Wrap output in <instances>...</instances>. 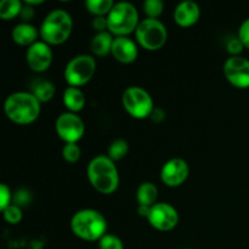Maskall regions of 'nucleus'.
I'll return each mask as SVG.
<instances>
[{"label": "nucleus", "mask_w": 249, "mask_h": 249, "mask_svg": "<svg viewBox=\"0 0 249 249\" xmlns=\"http://www.w3.org/2000/svg\"><path fill=\"white\" fill-rule=\"evenodd\" d=\"M2 215H4V219L6 223L18 224L22 220V209L19 206L11 204L5 211H2Z\"/></svg>", "instance_id": "nucleus-27"}, {"label": "nucleus", "mask_w": 249, "mask_h": 249, "mask_svg": "<svg viewBox=\"0 0 249 249\" xmlns=\"http://www.w3.org/2000/svg\"><path fill=\"white\" fill-rule=\"evenodd\" d=\"M199 16H201V10H199L198 4L191 0L179 2L174 10V21L177 22L178 26L184 27V28L197 23Z\"/></svg>", "instance_id": "nucleus-15"}, {"label": "nucleus", "mask_w": 249, "mask_h": 249, "mask_svg": "<svg viewBox=\"0 0 249 249\" xmlns=\"http://www.w3.org/2000/svg\"><path fill=\"white\" fill-rule=\"evenodd\" d=\"M73 29L72 16L63 9H55L46 15L39 28L41 40L49 45H60L68 40Z\"/></svg>", "instance_id": "nucleus-4"}, {"label": "nucleus", "mask_w": 249, "mask_h": 249, "mask_svg": "<svg viewBox=\"0 0 249 249\" xmlns=\"http://www.w3.org/2000/svg\"><path fill=\"white\" fill-rule=\"evenodd\" d=\"M71 230L80 240L95 242L107 233V220L95 209H82L71 219Z\"/></svg>", "instance_id": "nucleus-3"}, {"label": "nucleus", "mask_w": 249, "mask_h": 249, "mask_svg": "<svg viewBox=\"0 0 249 249\" xmlns=\"http://www.w3.org/2000/svg\"><path fill=\"white\" fill-rule=\"evenodd\" d=\"M190 174L189 164L182 158H172L163 164L160 169V179L169 187H178L184 184Z\"/></svg>", "instance_id": "nucleus-12"}, {"label": "nucleus", "mask_w": 249, "mask_h": 249, "mask_svg": "<svg viewBox=\"0 0 249 249\" xmlns=\"http://www.w3.org/2000/svg\"><path fill=\"white\" fill-rule=\"evenodd\" d=\"M40 102L32 92L17 91L9 95L4 102V112L7 118L16 124H32L40 116Z\"/></svg>", "instance_id": "nucleus-1"}, {"label": "nucleus", "mask_w": 249, "mask_h": 249, "mask_svg": "<svg viewBox=\"0 0 249 249\" xmlns=\"http://www.w3.org/2000/svg\"><path fill=\"white\" fill-rule=\"evenodd\" d=\"M24 5L19 0H2L0 2V18L4 21L15 18L21 15Z\"/></svg>", "instance_id": "nucleus-21"}, {"label": "nucleus", "mask_w": 249, "mask_h": 249, "mask_svg": "<svg viewBox=\"0 0 249 249\" xmlns=\"http://www.w3.org/2000/svg\"><path fill=\"white\" fill-rule=\"evenodd\" d=\"M100 249H124V245L122 240L117 236L106 233L101 240L99 241Z\"/></svg>", "instance_id": "nucleus-26"}, {"label": "nucleus", "mask_w": 249, "mask_h": 249, "mask_svg": "<svg viewBox=\"0 0 249 249\" xmlns=\"http://www.w3.org/2000/svg\"><path fill=\"white\" fill-rule=\"evenodd\" d=\"M129 152V145L125 140L123 139H117L109 145L108 147V157L111 158L113 162L116 160H121L128 155Z\"/></svg>", "instance_id": "nucleus-23"}, {"label": "nucleus", "mask_w": 249, "mask_h": 249, "mask_svg": "<svg viewBox=\"0 0 249 249\" xmlns=\"http://www.w3.org/2000/svg\"><path fill=\"white\" fill-rule=\"evenodd\" d=\"M158 189L153 182H142L136 190V199L141 206L152 207L157 203Z\"/></svg>", "instance_id": "nucleus-19"}, {"label": "nucleus", "mask_w": 249, "mask_h": 249, "mask_svg": "<svg viewBox=\"0 0 249 249\" xmlns=\"http://www.w3.org/2000/svg\"><path fill=\"white\" fill-rule=\"evenodd\" d=\"M147 220L156 230L170 231L179 223V214L172 204L160 202L151 207Z\"/></svg>", "instance_id": "nucleus-10"}, {"label": "nucleus", "mask_w": 249, "mask_h": 249, "mask_svg": "<svg viewBox=\"0 0 249 249\" xmlns=\"http://www.w3.org/2000/svg\"><path fill=\"white\" fill-rule=\"evenodd\" d=\"M164 10V2L162 0H146L143 2V12L147 18L158 19Z\"/></svg>", "instance_id": "nucleus-24"}, {"label": "nucleus", "mask_w": 249, "mask_h": 249, "mask_svg": "<svg viewBox=\"0 0 249 249\" xmlns=\"http://www.w3.org/2000/svg\"><path fill=\"white\" fill-rule=\"evenodd\" d=\"M9 206H11V191L7 185H0V211H5Z\"/></svg>", "instance_id": "nucleus-28"}, {"label": "nucleus", "mask_w": 249, "mask_h": 249, "mask_svg": "<svg viewBox=\"0 0 249 249\" xmlns=\"http://www.w3.org/2000/svg\"><path fill=\"white\" fill-rule=\"evenodd\" d=\"M238 39L242 41L243 46L249 49V18L243 21L238 29Z\"/></svg>", "instance_id": "nucleus-30"}, {"label": "nucleus", "mask_w": 249, "mask_h": 249, "mask_svg": "<svg viewBox=\"0 0 249 249\" xmlns=\"http://www.w3.org/2000/svg\"><path fill=\"white\" fill-rule=\"evenodd\" d=\"M113 40L114 38L108 31L96 33L91 40V51L94 55L100 56V57L107 56L111 53Z\"/></svg>", "instance_id": "nucleus-18"}, {"label": "nucleus", "mask_w": 249, "mask_h": 249, "mask_svg": "<svg viewBox=\"0 0 249 249\" xmlns=\"http://www.w3.org/2000/svg\"><path fill=\"white\" fill-rule=\"evenodd\" d=\"M19 16L23 18L24 22H28L29 19L33 18V16H34L33 7L29 6V5H27V4H24L23 10H22V12H21V15H19Z\"/></svg>", "instance_id": "nucleus-32"}, {"label": "nucleus", "mask_w": 249, "mask_h": 249, "mask_svg": "<svg viewBox=\"0 0 249 249\" xmlns=\"http://www.w3.org/2000/svg\"><path fill=\"white\" fill-rule=\"evenodd\" d=\"M39 31L31 24L29 22H22L18 23L17 26H15V28L12 29V39H14L15 43L17 45L21 46H31L34 43H36V39H38Z\"/></svg>", "instance_id": "nucleus-16"}, {"label": "nucleus", "mask_w": 249, "mask_h": 249, "mask_svg": "<svg viewBox=\"0 0 249 249\" xmlns=\"http://www.w3.org/2000/svg\"><path fill=\"white\" fill-rule=\"evenodd\" d=\"M150 209H151V207L141 206V204H139V207H138V213L140 214L141 216H143V218L147 219L148 213H150Z\"/></svg>", "instance_id": "nucleus-33"}, {"label": "nucleus", "mask_w": 249, "mask_h": 249, "mask_svg": "<svg viewBox=\"0 0 249 249\" xmlns=\"http://www.w3.org/2000/svg\"><path fill=\"white\" fill-rule=\"evenodd\" d=\"M124 109L136 119H143L155 111V105L151 95L140 87H129L122 95Z\"/></svg>", "instance_id": "nucleus-7"}, {"label": "nucleus", "mask_w": 249, "mask_h": 249, "mask_svg": "<svg viewBox=\"0 0 249 249\" xmlns=\"http://www.w3.org/2000/svg\"><path fill=\"white\" fill-rule=\"evenodd\" d=\"M92 28L100 33V32H106V29L108 31V23H107V17L104 16H99V17H95L92 19Z\"/></svg>", "instance_id": "nucleus-31"}, {"label": "nucleus", "mask_w": 249, "mask_h": 249, "mask_svg": "<svg viewBox=\"0 0 249 249\" xmlns=\"http://www.w3.org/2000/svg\"><path fill=\"white\" fill-rule=\"evenodd\" d=\"M96 71V61L90 55H78L67 63L65 68V79L70 87L79 88L91 80Z\"/></svg>", "instance_id": "nucleus-8"}, {"label": "nucleus", "mask_w": 249, "mask_h": 249, "mask_svg": "<svg viewBox=\"0 0 249 249\" xmlns=\"http://www.w3.org/2000/svg\"><path fill=\"white\" fill-rule=\"evenodd\" d=\"M55 129L61 140L66 143H77L84 136V122L77 113L65 112L56 119Z\"/></svg>", "instance_id": "nucleus-9"}, {"label": "nucleus", "mask_w": 249, "mask_h": 249, "mask_svg": "<svg viewBox=\"0 0 249 249\" xmlns=\"http://www.w3.org/2000/svg\"><path fill=\"white\" fill-rule=\"evenodd\" d=\"M82 151L78 143H66L62 148V157L66 162L75 163L79 160Z\"/></svg>", "instance_id": "nucleus-25"}, {"label": "nucleus", "mask_w": 249, "mask_h": 249, "mask_svg": "<svg viewBox=\"0 0 249 249\" xmlns=\"http://www.w3.org/2000/svg\"><path fill=\"white\" fill-rule=\"evenodd\" d=\"M88 179L91 186L102 195H111L119 186V173L108 156L100 155L88 165Z\"/></svg>", "instance_id": "nucleus-2"}, {"label": "nucleus", "mask_w": 249, "mask_h": 249, "mask_svg": "<svg viewBox=\"0 0 249 249\" xmlns=\"http://www.w3.org/2000/svg\"><path fill=\"white\" fill-rule=\"evenodd\" d=\"M63 104L67 107L68 112L77 113L80 112L85 106V95L79 88L68 87L63 91Z\"/></svg>", "instance_id": "nucleus-17"}, {"label": "nucleus", "mask_w": 249, "mask_h": 249, "mask_svg": "<svg viewBox=\"0 0 249 249\" xmlns=\"http://www.w3.org/2000/svg\"><path fill=\"white\" fill-rule=\"evenodd\" d=\"M107 23L112 36H126L135 32L140 23L139 12L130 2H117L107 16Z\"/></svg>", "instance_id": "nucleus-5"}, {"label": "nucleus", "mask_w": 249, "mask_h": 249, "mask_svg": "<svg viewBox=\"0 0 249 249\" xmlns=\"http://www.w3.org/2000/svg\"><path fill=\"white\" fill-rule=\"evenodd\" d=\"M224 75L238 89L249 88V60L242 56H231L224 63Z\"/></svg>", "instance_id": "nucleus-11"}, {"label": "nucleus", "mask_w": 249, "mask_h": 249, "mask_svg": "<svg viewBox=\"0 0 249 249\" xmlns=\"http://www.w3.org/2000/svg\"><path fill=\"white\" fill-rule=\"evenodd\" d=\"M26 61L33 72H45L53 63V50L50 45L43 40L34 43L27 49Z\"/></svg>", "instance_id": "nucleus-13"}, {"label": "nucleus", "mask_w": 249, "mask_h": 249, "mask_svg": "<svg viewBox=\"0 0 249 249\" xmlns=\"http://www.w3.org/2000/svg\"><path fill=\"white\" fill-rule=\"evenodd\" d=\"M135 36L141 48L148 51H156L163 48L167 43L168 31L160 19L145 18L139 23Z\"/></svg>", "instance_id": "nucleus-6"}, {"label": "nucleus", "mask_w": 249, "mask_h": 249, "mask_svg": "<svg viewBox=\"0 0 249 249\" xmlns=\"http://www.w3.org/2000/svg\"><path fill=\"white\" fill-rule=\"evenodd\" d=\"M43 0H40V1H38V0H26V1H24V4H27V5H29V6H33V5H40V4H43Z\"/></svg>", "instance_id": "nucleus-34"}, {"label": "nucleus", "mask_w": 249, "mask_h": 249, "mask_svg": "<svg viewBox=\"0 0 249 249\" xmlns=\"http://www.w3.org/2000/svg\"><path fill=\"white\" fill-rule=\"evenodd\" d=\"M32 94L38 99V101L40 102H48L50 100H53V97L55 96L56 88L49 80H36L33 85H32Z\"/></svg>", "instance_id": "nucleus-20"}, {"label": "nucleus", "mask_w": 249, "mask_h": 249, "mask_svg": "<svg viewBox=\"0 0 249 249\" xmlns=\"http://www.w3.org/2000/svg\"><path fill=\"white\" fill-rule=\"evenodd\" d=\"M112 56L121 63H133L138 58V45L128 36H116L112 45Z\"/></svg>", "instance_id": "nucleus-14"}, {"label": "nucleus", "mask_w": 249, "mask_h": 249, "mask_svg": "<svg viewBox=\"0 0 249 249\" xmlns=\"http://www.w3.org/2000/svg\"><path fill=\"white\" fill-rule=\"evenodd\" d=\"M113 6L114 2L112 0H87L85 1V7L95 17H107Z\"/></svg>", "instance_id": "nucleus-22"}, {"label": "nucleus", "mask_w": 249, "mask_h": 249, "mask_svg": "<svg viewBox=\"0 0 249 249\" xmlns=\"http://www.w3.org/2000/svg\"><path fill=\"white\" fill-rule=\"evenodd\" d=\"M243 44L242 41L237 38H232L229 40L228 45H226V49H228V53H230L231 56H240L241 51L243 50Z\"/></svg>", "instance_id": "nucleus-29"}]
</instances>
